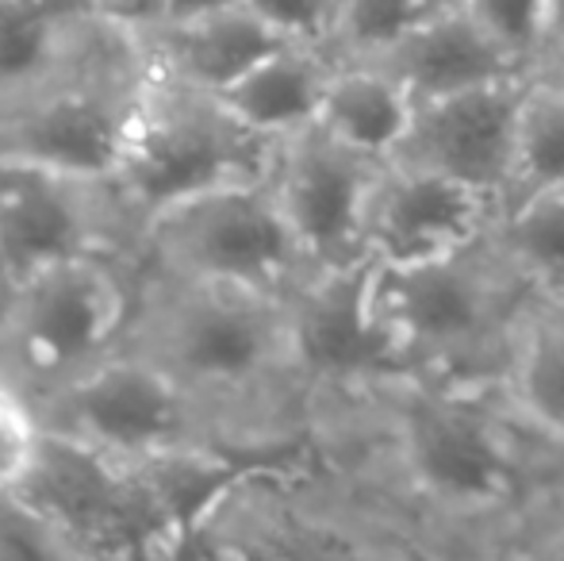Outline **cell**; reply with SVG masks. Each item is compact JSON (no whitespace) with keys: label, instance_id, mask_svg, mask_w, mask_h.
Returning a JSON list of instances; mask_svg holds the SVG:
<instances>
[{"label":"cell","instance_id":"obj_10","mask_svg":"<svg viewBox=\"0 0 564 561\" xmlns=\"http://www.w3.org/2000/svg\"><path fill=\"white\" fill-rule=\"evenodd\" d=\"M380 165L319 123L276 142L269 185L315 273L372 262L365 224Z\"/></svg>","mask_w":564,"mask_h":561},{"label":"cell","instance_id":"obj_27","mask_svg":"<svg viewBox=\"0 0 564 561\" xmlns=\"http://www.w3.org/2000/svg\"><path fill=\"white\" fill-rule=\"evenodd\" d=\"M235 4H242V0H165L162 23H173V20H196V15L224 12V8H235Z\"/></svg>","mask_w":564,"mask_h":561},{"label":"cell","instance_id":"obj_16","mask_svg":"<svg viewBox=\"0 0 564 561\" xmlns=\"http://www.w3.org/2000/svg\"><path fill=\"white\" fill-rule=\"evenodd\" d=\"M335 69L338 58L330 54V46L292 39L273 54H265L258 66H250L216 97L250 131L281 142L319 120Z\"/></svg>","mask_w":564,"mask_h":561},{"label":"cell","instance_id":"obj_23","mask_svg":"<svg viewBox=\"0 0 564 561\" xmlns=\"http://www.w3.org/2000/svg\"><path fill=\"white\" fill-rule=\"evenodd\" d=\"M46 423L35 397L0 374V496H20L46 454Z\"/></svg>","mask_w":564,"mask_h":561},{"label":"cell","instance_id":"obj_12","mask_svg":"<svg viewBox=\"0 0 564 561\" xmlns=\"http://www.w3.org/2000/svg\"><path fill=\"white\" fill-rule=\"evenodd\" d=\"M527 85L530 74L503 77V82L415 105L411 128L392 162L423 165V170H434L460 185L480 188V193L496 196L499 212H503Z\"/></svg>","mask_w":564,"mask_h":561},{"label":"cell","instance_id":"obj_7","mask_svg":"<svg viewBox=\"0 0 564 561\" xmlns=\"http://www.w3.org/2000/svg\"><path fill=\"white\" fill-rule=\"evenodd\" d=\"M134 258L162 278L238 284L276 296L315 278L269 177L212 188L150 216L134 231Z\"/></svg>","mask_w":564,"mask_h":561},{"label":"cell","instance_id":"obj_28","mask_svg":"<svg viewBox=\"0 0 564 561\" xmlns=\"http://www.w3.org/2000/svg\"><path fill=\"white\" fill-rule=\"evenodd\" d=\"M530 77H538V82H550L564 89V39L561 43H550L542 54L534 58V66H530Z\"/></svg>","mask_w":564,"mask_h":561},{"label":"cell","instance_id":"obj_13","mask_svg":"<svg viewBox=\"0 0 564 561\" xmlns=\"http://www.w3.org/2000/svg\"><path fill=\"white\" fill-rule=\"evenodd\" d=\"M499 224V201L423 165H380L369 201V258L377 266H419L480 242Z\"/></svg>","mask_w":564,"mask_h":561},{"label":"cell","instance_id":"obj_8","mask_svg":"<svg viewBox=\"0 0 564 561\" xmlns=\"http://www.w3.org/2000/svg\"><path fill=\"white\" fill-rule=\"evenodd\" d=\"M35 404L54 439L77 442L123 465L188 446H219L177 377L131 343L77 374L74 381L35 397Z\"/></svg>","mask_w":564,"mask_h":561},{"label":"cell","instance_id":"obj_4","mask_svg":"<svg viewBox=\"0 0 564 561\" xmlns=\"http://www.w3.org/2000/svg\"><path fill=\"white\" fill-rule=\"evenodd\" d=\"M147 82L139 35L97 12L58 66L0 93V158L112 185Z\"/></svg>","mask_w":564,"mask_h":561},{"label":"cell","instance_id":"obj_31","mask_svg":"<svg viewBox=\"0 0 564 561\" xmlns=\"http://www.w3.org/2000/svg\"><path fill=\"white\" fill-rule=\"evenodd\" d=\"M8 296V289H4V284H0V300H4Z\"/></svg>","mask_w":564,"mask_h":561},{"label":"cell","instance_id":"obj_22","mask_svg":"<svg viewBox=\"0 0 564 561\" xmlns=\"http://www.w3.org/2000/svg\"><path fill=\"white\" fill-rule=\"evenodd\" d=\"M449 0H341L327 46L338 62H372Z\"/></svg>","mask_w":564,"mask_h":561},{"label":"cell","instance_id":"obj_18","mask_svg":"<svg viewBox=\"0 0 564 561\" xmlns=\"http://www.w3.org/2000/svg\"><path fill=\"white\" fill-rule=\"evenodd\" d=\"M411 116L415 100L388 69L372 62H338L315 123L354 150L388 162L408 136Z\"/></svg>","mask_w":564,"mask_h":561},{"label":"cell","instance_id":"obj_3","mask_svg":"<svg viewBox=\"0 0 564 561\" xmlns=\"http://www.w3.org/2000/svg\"><path fill=\"white\" fill-rule=\"evenodd\" d=\"M534 284L514 270L496 231L457 255L369 270V304L408 377L503 385L511 343Z\"/></svg>","mask_w":564,"mask_h":561},{"label":"cell","instance_id":"obj_19","mask_svg":"<svg viewBox=\"0 0 564 561\" xmlns=\"http://www.w3.org/2000/svg\"><path fill=\"white\" fill-rule=\"evenodd\" d=\"M93 15V0H0V93L58 66Z\"/></svg>","mask_w":564,"mask_h":561},{"label":"cell","instance_id":"obj_29","mask_svg":"<svg viewBox=\"0 0 564 561\" xmlns=\"http://www.w3.org/2000/svg\"><path fill=\"white\" fill-rule=\"evenodd\" d=\"M561 39H564V0H550V31H545V46L561 43Z\"/></svg>","mask_w":564,"mask_h":561},{"label":"cell","instance_id":"obj_30","mask_svg":"<svg viewBox=\"0 0 564 561\" xmlns=\"http://www.w3.org/2000/svg\"><path fill=\"white\" fill-rule=\"evenodd\" d=\"M557 558H564V527H561V547H557Z\"/></svg>","mask_w":564,"mask_h":561},{"label":"cell","instance_id":"obj_2","mask_svg":"<svg viewBox=\"0 0 564 561\" xmlns=\"http://www.w3.org/2000/svg\"><path fill=\"white\" fill-rule=\"evenodd\" d=\"M127 343L158 358L196 400L212 434L238 454H300L315 442V404L292 327V292L181 281L139 266Z\"/></svg>","mask_w":564,"mask_h":561},{"label":"cell","instance_id":"obj_17","mask_svg":"<svg viewBox=\"0 0 564 561\" xmlns=\"http://www.w3.org/2000/svg\"><path fill=\"white\" fill-rule=\"evenodd\" d=\"M503 392L538 431L564 442V292H534L527 304Z\"/></svg>","mask_w":564,"mask_h":561},{"label":"cell","instance_id":"obj_20","mask_svg":"<svg viewBox=\"0 0 564 561\" xmlns=\"http://www.w3.org/2000/svg\"><path fill=\"white\" fill-rule=\"evenodd\" d=\"M550 188H564V89L530 77L519 108L514 170L503 208Z\"/></svg>","mask_w":564,"mask_h":561},{"label":"cell","instance_id":"obj_6","mask_svg":"<svg viewBox=\"0 0 564 561\" xmlns=\"http://www.w3.org/2000/svg\"><path fill=\"white\" fill-rule=\"evenodd\" d=\"M273 158L276 139L250 131L219 97L188 89L150 66L147 93L112 173V193L139 231L150 216L181 201L269 177Z\"/></svg>","mask_w":564,"mask_h":561},{"label":"cell","instance_id":"obj_26","mask_svg":"<svg viewBox=\"0 0 564 561\" xmlns=\"http://www.w3.org/2000/svg\"><path fill=\"white\" fill-rule=\"evenodd\" d=\"M93 4H97V12L105 20H112L127 31H147L154 23H162L165 15V0H93Z\"/></svg>","mask_w":564,"mask_h":561},{"label":"cell","instance_id":"obj_9","mask_svg":"<svg viewBox=\"0 0 564 561\" xmlns=\"http://www.w3.org/2000/svg\"><path fill=\"white\" fill-rule=\"evenodd\" d=\"M97 250H134V224L112 185L0 158V281L8 289L28 273Z\"/></svg>","mask_w":564,"mask_h":561},{"label":"cell","instance_id":"obj_21","mask_svg":"<svg viewBox=\"0 0 564 561\" xmlns=\"http://www.w3.org/2000/svg\"><path fill=\"white\" fill-rule=\"evenodd\" d=\"M496 242L538 292H564V188L499 212Z\"/></svg>","mask_w":564,"mask_h":561},{"label":"cell","instance_id":"obj_1","mask_svg":"<svg viewBox=\"0 0 564 561\" xmlns=\"http://www.w3.org/2000/svg\"><path fill=\"white\" fill-rule=\"evenodd\" d=\"M315 434L411 558H557L564 442L503 385L403 374L323 408Z\"/></svg>","mask_w":564,"mask_h":561},{"label":"cell","instance_id":"obj_14","mask_svg":"<svg viewBox=\"0 0 564 561\" xmlns=\"http://www.w3.org/2000/svg\"><path fill=\"white\" fill-rule=\"evenodd\" d=\"M372 66L388 69L415 105L530 74L460 0H449L442 12L408 31L400 43L372 58Z\"/></svg>","mask_w":564,"mask_h":561},{"label":"cell","instance_id":"obj_11","mask_svg":"<svg viewBox=\"0 0 564 561\" xmlns=\"http://www.w3.org/2000/svg\"><path fill=\"white\" fill-rule=\"evenodd\" d=\"M372 262L315 273L292 292V327L315 420L323 408L346 404L377 385L403 377L392 343L369 304Z\"/></svg>","mask_w":564,"mask_h":561},{"label":"cell","instance_id":"obj_25","mask_svg":"<svg viewBox=\"0 0 564 561\" xmlns=\"http://www.w3.org/2000/svg\"><path fill=\"white\" fill-rule=\"evenodd\" d=\"M242 4H250L258 15H265V20L273 23V28H281L289 39L327 46L341 0H242Z\"/></svg>","mask_w":564,"mask_h":561},{"label":"cell","instance_id":"obj_5","mask_svg":"<svg viewBox=\"0 0 564 561\" xmlns=\"http://www.w3.org/2000/svg\"><path fill=\"white\" fill-rule=\"evenodd\" d=\"M134 250H97L28 273L0 300V374L43 397L131 338Z\"/></svg>","mask_w":564,"mask_h":561},{"label":"cell","instance_id":"obj_15","mask_svg":"<svg viewBox=\"0 0 564 561\" xmlns=\"http://www.w3.org/2000/svg\"><path fill=\"white\" fill-rule=\"evenodd\" d=\"M134 35L158 74L173 77L188 89L212 93V97L224 93L230 82H238L250 66H258L276 46L292 43L281 28H273L250 4L196 15V20L154 23Z\"/></svg>","mask_w":564,"mask_h":561},{"label":"cell","instance_id":"obj_24","mask_svg":"<svg viewBox=\"0 0 564 561\" xmlns=\"http://www.w3.org/2000/svg\"><path fill=\"white\" fill-rule=\"evenodd\" d=\"M522 66H534L550 31V0H460Z\"/></svg>","mask_w":564,"mask_h":561}]
</instances>
